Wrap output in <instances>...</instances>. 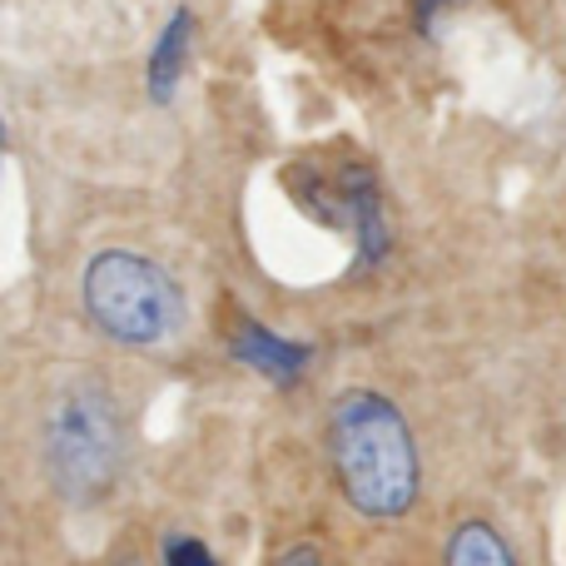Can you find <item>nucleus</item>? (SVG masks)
<instances>
[{"label":"nucleus","instance_id":"obj_8","mask_svg":"<svg viewBox=\"0 0 566 566\" xmlns=\"http://www.w3.org/2000/svg\"><path fill=\"white\" fill-rule=\"evenodd\" d=\"M279 566H323V557H318V547H308V542H303V547H289V552H283Z\"/></svg>","mask_w":566,"mask_h":566},{"label":"nucleus","instance_id":"obj_1","mask_svg":"<svg viewBox=\"0 0 566 566\" xmlns=\"http://www.w3.org/2000/svg\"><path fill=\"white\" fill-rule=\"evenodd\" d=\"M328 452L338 488L363 517H402L418 502V448L408 418L382 392L353 388L333 402Z\"/></svg>","mask_w":566,"mask_h":566},{"label":"nucleus","instance_id":"obj_4","mask_svg":"<svg viewBox=\"0 0 566 566\" xmlns=\"http://www.w3.org/2000/svg\"><path fill=\"white\" fill-rule=\"evenodd\" d=\"M234 353H239L244 363H254L259 373L279 378V382H289L293 373H298L303 363H308V348L274 338V333H264L259 323H239V333H234Z\"/></svg>","mask_w":566,"mask_h":566},{"label":"nucleus","instance_id":"obj_6","mask_svg":"<svg viewBox=\"0 0 566 566\" xmlns=\"http://www.w3.org/2000/svg\"><path fill=\"white\" fill-rule=\"evenodd\" d=\"M448 566H517V557L492 522H462L448 542Z\"/></svg>","mask_w":566,"mask_h":566},{"label":"nucleus","instance_id":"obj_9","mask_svg":"<svg viewBox=\"0 0 566 566\" xmlns=\"http://www.w3.org/2000/svg\"><path fill=\"white\" fill-rule=\"evenodd\" d=\"M422 6V15H432V10H448V6H458V0H418Z\"/></svg>","mask_w":566,"mask_h":566},{"label":"nucleus","instance_id":"obj_5","mask_svg":"<svg viewBox=\"0 0 566 566\" xmlns=\"http://www.w3.org/2000/svg\"><path fill=\"white\" fill-rule=\"evenodd\" d=\"M189 30H195V15H189V10H179V15L165 25V35H159L155 60H149V95H155V99L175 95V80H179L185 55H189Z\"/></svg>","mask_w":566,"mask_h":566},{"label":"nucleus","instance_id":"obj_3","mask_svg":"<svg viewBox=\"0 0 566 566\" xmlns=\"http://www.w3.org/2000/svg\"><path fill=\"white\" fill-rule=\"evenodd\" d=\"M85 308L109 338L119 343H159L179 323V289L159 264L139 254H109L90 259L85 269Z\"/></svg>","mask_w":566,"mask_h":566},{"label":"nucleus","instance_id":"obj_2","mask_svg":"<svg viewBox=\"0 0 566 566\" xmlns=\"http://www.w3.org/2000/svg\"><path fill=\"white\" fill-rule=\"evenodd\" d=\"M45 468L70 502H95L119 472V412L105 388L60 392L45 418Z\"/></svg>","mask_w":566,"mask_h":566},{"label":"nucleus","instance_id":"obj_7","mask_svg":"<svg viewBox=\"0 0 566 566\" xmlns=\"http://www.w3.org/2000/svg\"><path fill=\"white\" fill-rule=\"evenodd\" d=\"M165 566H219L214 552L195 537H169L165 542Z\"/></svg>","mask_w":566,"mask_h":566}]
</instances>
